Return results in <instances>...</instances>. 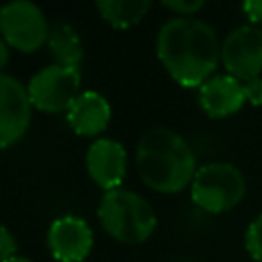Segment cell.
I'll return each instance as SVG.
<instances>
[{
	"mask_svg": "<svg viewBox=\"0 0 262 262\" xmlns=\"http://www.w3.org/2000/svg\"><path fill=\"white\" fill-rule=\"evenodd\" d=\"M0 250H2V262L10 260L16 256V239L12 237L8 227H2V239H0Z\"/></svg>",
	"mask_w": 262,
	"mask_h": 262,
	"instance_id": "obj_18",
	"label": "cell"
},
{
	"mask_svg": "<svg viewBox=\"0 0 262 262\" xmlns=\"http://www.w3.org/2000/svg\"><path fill=\"white\" fill-rule=\"evenodd\" d=\"M244 84L229 74L211 76L199 88V104L213 119H223L237 113L244 106Z\"/></svg>",
	"mask_w": 262,
	"mask_h": 262,
	"instance_id": "obj_11",
	"label": "cell"
},
{
	"mask_svg": "<svg viewBox=\"0 0 262 262\" xmlns=\"http://www.w3.org/2000/svg\"><path fill=\"white\" fill-rule=\"evenodd\" d=\"M242 10L252 23H262V0H248L242 4Z\"/></svg>",
	"mask_w": 262,
	"mask_h": 262,
	"instance_id": "obj_19",
	"label": "cell"
},
{
	"mask_svg": "<svg viewBox=\"0 0 262 262\" xmlns=\"http://www.w3.org/2000/svg\"><path fill=\"white\" fill-rule=\"evenodd\" d=\"M96 215L102 229L113 239L129 246L145 242L158 225L151 205L141 194L125 188L104 192Z\"/></svg>",
	"mask_w": 262,
	"mask_h": 262,
	"instance_id": "obj_3",
	"label": "cell"
},
{
	"mask_svg": "<svg viewBox=\"0 0 262 262\" xmlns=\"http://www.w3.org/2000/svg\"><path fill=\"white\" fill-rule=\"evenodd\" d=\"M156 53L174 82L184 88H201L221 59V45L215 29L205 20L172 16L158 31Z\"/></svg>",
	"mask_w": 262,
	"mask_h": 262,
	"instance_id": "obj_1",
	"label": "cell"
},
{
	"mask_svg": "<svg viewBox=\"0 0 262 262\" xmlns=\"http://www.w3.org/2000/svg\"><path fill=\"white\" fill-rule=\"evenodd\" d=\"M49 25L43 10L29 0H12L0 8V31L2 39L23 51H37L41 45H47Z\"/></svg>",
	"mask_w": 262,
	"mask_h": 262,
	"instance_id": "obj_6",
	"label": "cell"
},
{
	"mask_svg": "<svg viewBox=\"0 0 262 262\" xmlns=\"http://www.w3.org/2000/svg\"><path fill=\"white\" fill-rule=\"evenodd\" d=\"M135 168L151 190L166 194L180 192L199 170L192 147L168 127H151L141 135L135 149Z\"/></svg>",
	"mask_w": 262,
	"mask_h": 262,
	"instance_id": "obj_2",
	"label": "cell"
},
{
	"mask_svg": "<svg viewBox=\"0 0 262 262\" xmlns=\"http://www.w3.org/2000/svg\"><path fill=\"white\" fill-rule=\"evenodd\" d=\"M246 250L254 260L262 262V213L246 229Z\"/></svg>",
	"mask_w": 262,
	"mask_h": 262,
	"instance_id": "obj_15",
	"label": "cell"
},
{
	"mask_svg": "<svg viewBox=\"0 0 262 262\" xmlns=\"http://www.w3.org/2000/svg\"><path fill=\"white\" fill-rule=\"evenodd\" d=\"M86 170L92 182L104 192L121 188L127 172V151L121 141L111 137H98L86 151Z\"/></svg>",
	"mask_w": 262,
	"mask_h": 262,
	"instance_id": "obj_10",
	"label": "cell"
},
{
	"mask_svg": "<svg viewBox=\"0 0 262 262\" xmlns=\"http://www.w3.org/2000/svg\"><path fill=\"white\" fill-rule=\"evenodd\" d=\"M80 70L63 66H45L31 76L27 90L35 108L43 113H68L74 100L82 94Z\"/></svg>",
	"mask_w": 262,
	"mask_h": 262,
	"instance_id": "obj_5",
	"label": "cell"
},
{
	"mask_svg": "<svg viewBox=\"0 0 262 262\" xmlns=\"http://www.w3.org/2000/svg\"><path fill=\"white\" fill-rule=\"evenodd\" d=\"M166 8L174 10L178 16H192L194 12H199L205 2L203 0H168V2H162Z\"/></svg>",
	"mask_w": 262,
	"mask_h": 262,
	"instance_id": "obj_16",
	"label": "cell"
},
{
	"mask_svg": "<svg viewBox=\"0 0 262 262\" xmlns=\"http://www.w3.org/2000/svg\"><path fill=\"white\" fill-rule=\"evenodd\" d=\"M8 43L2 39L0 41V68H6V63H8Z\"/></svg>",
	"mask_w": 262,
	"mask_h": 262,
	"instance_id": "obj_20",
	"label": "cell"
},
{
	"mask_svg": "<svg viewBox=\"0 0 262 262\" xmlns=\"http://www.w3.org/2000/svg\"><path fill=\"white\" fill-rule=\"evenodd\" d=\"M149 0H100L96 10L115 29H129L137 25L149 10Z\"/></svg>",
	"mask_w": 262,
	"mask_h": 262,
	"instance_id": "obj_14",
	"label": "cell"
},
{
	"mask_svg": "<svg viewBox=\"0 0 262 262\" xmlns=\"http://www.w3.org/2000/svg\"><path fill=\"white\" fill-rule=\"evenodd\" d=\"M33 102L27 86L10 74H0V145L16 143L31 125Z\"/></svg>",
	"mask_w": 262,
	"mask_h": 262,
	"instance_id": "obj_8",
	"label": "cell"
},
{
	"mask_svg": "<svg viewBox=\"0 0 262 262\" xmlns=\"http://www.w3.org/2000/svg\"><path fill=\"white\" fill-rule=\"evenodd\" d=\"M244 84V94H246V102L254 104V106H260L262 104V78H252V80H246L242 82Z\"/></svg>",
	"mask_w": 262,
	"mask_h": 262,
	"instance_id": "obj_17",
	"label": "cell"
},
{
	"mask_svg": "<svg viewBox=\"0 0 262 262\" xmlns=\"http://www.w3.org/2000/svg\"><path fill=\"white\" fill-rule=\"evenodd\" d=\"M221 61L229 76L239 82L262 74V29L256 25L235 27L221 43Z\"/></svg>",
	"mask_w": 262,
	"mask_h": 262,
	"instance_id": "obj_7",
	"label": "cell"
},
{
	"mask_svg": "<svg viewBox=\"0 0 262 262\" xmlns=\"http://www.w3.org/2000/svg\"><path fill=\"white\" fill-rule=\"evenodd\" d=\"M47 49L57 66L80 70L84 59V47L80 41L78 31L70 23H55L49 29Z\"/></svg>",
	"mask_w": 262,
	"mask_h": 262,
	"instance_id": "obj_13",
	"label": "cell"
},
{
	"mask_svg": "<svg viewBox=\"0 0 262 262\" xmlns=\"http://www.w3.org/2000/svg\"><path fill=\"white\" fill-rule=\"evenodd\" d=\"M92 229L90 225L76 217H57L47 229V248L57 262H82L92 250Z\"/></svg>",
	"mask_w": 262,
	"mask_h": 262,
	"instance_id": "obj_9",
	"label": "cell"
},
{
	"mask_svg": "<svg viewBox=\"0 0 262 262\" xmlns=\"http://www.w3.org/2000/svg\"><path fill=\"white\" fill-rule=\"evenodd\" d=\"M66 119H68L70 127L74 129V133L94 137V135L102 133L108 127V123H111V104L100 92L84 90L74 100L70 111L66 113Z\"/></svg>",
	"mask_w": 262,
	"mask_h": 262,
	"instance_id": "obj_12",
	"label": "cell"
},
{
	"mask_svg": "<svg viewBox=\"0 0 262 262\" xmlns=\"http://www.w3.org/2000/svg\"><path fill=\"white\" fill-rule=\"evenodd\" d=\"M4 262H31V260H29V258H25V256H14V258L4 260Z\"/></svg>",
	"mask_w": 262,
	"mask_h": 262,
	"instance_id": "obj_21",
	"label": "cell"
},
{
	"mask_svg": "<svg viewBox=\"0 0 262 262\" xmlns=\"http://www.w3.org/2000/svg\"><path fill=\"white\" fill-rule=\"evenodd\" d=\"M244 196H246V178L242 170L229 162L203 164L190 182L192 203L207 213L229 211Z\"/></svg>",
	"mask_w": 262,
	"mask_h": 262,
	"instance_id": "obj_4",
	"label": "cell"
}]
</instances>
